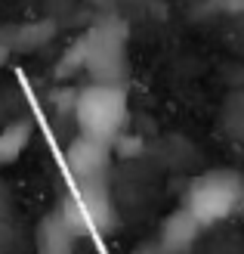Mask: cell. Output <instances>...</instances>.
Here are the masks:
<instances>
[{
	"instance_id": "7",
	"label": "cell",
	"mask_w": 244,
	"mask_h": 254,
	"mask_svg": "<svg viewBox=\"0 0 244 254\" xmlns=\"http://www.w3.org/2000/svg\"><path fill=\"white\" fill-rule=\"evenodd\" d=\"M74 239L78 236H74L68 217L59 208L49 217L41 220V230H37V254H71Z\"/></svg>"
},
{
	"instance_id": "3",
	"label": "cell",
	"mask_w": 244,
	"mask_h": 254,
	"mask_svg": "<svg viewBox=\"0 0 244 254\" xmlns=\"http://www.w3.org/2000/svg\"><path fill=\"white\" fill-rule=\"evenodd\" d=\"M87 41V74L96 84H121L127 74V28L121 19H99L84 34Z\"/></svg>"
},
{
	"instance_id": "8",
	"label": "cell",
	"mask_w": 244,
	"mask_h": 254,
	"mask_svg": "<svg viewBox=\"0 0 244 254\" xmlns=\"http://www.w3.org/2000/svg\"><path fill=\"white\" fill-rule=\"evenodd\" d=\"M31 133H34V124L28 118L9 121L3 130H0V168H6V164L22 158V152L31 143Z\"/></svg>"
},
{
	"instance_id": "4",
	"label": "cell",
	"mask_w": 244,
	"mask_h": 254,
	"mask_svg": "<svg viewBox=\"0 0 244 254\" xmlns=\"http://www.w3.org/2000/svg\"><path fill=\"white\" fill-rule=\"evenodd\" d=\"M74 236H108L118 226V211L108 192V180L96 183H74L71 198L62 205Z\"/></svg>"
},
{
	"instance_id": "1",
	"label": "cell",
	"mask_w": 244,
	"mask_h": 254,
	"mask_svg": "<svg viewBox=\"0 0 244 254\" xmlns=\"http://www.w3.org/2000/svg\"><path fill=\"white\" fill-rule=\"evenodd\" d=\"M74 121L81 136L114 143L127 124V90L124 84H87L74 96Z\"/></svg>"
},
{
	"instance_id": "2",
	"label": "cell",
	"mask_w": 244,
	"mask_h": 254,
	"mask_svg": "<svg viewBox=\"0 0 244 254\" xmlns=\"http://www.w3.org/2000/svg\"><path fill=\"white\" fill-rule=\"evenodd\" d=\"M241 201H244V180L235 171L216 168L192 180L183 205L201 220V226H213L226 220L229 214H235Z\"/></svg>"
},
{
	"instance_id": "6",
	"label": "cell",
	"mask_w": 244,
	"mask_h": 254,
	"mask_svg": "<svg viewBox=\"0 0 244 254\" xmlns=\"http://www.w3.org/2000/svg\"><path fill=\"white\" fill-rule=\"evenodd\" d=\"M201 220L192 214L186 205H179L170 217H167L161 223V236H158V248L164 254H183L189 251L192 245L198 242V236H201Z\"/></svg>"
},
{
	"instance_id": "10",
	"label": "cell",
	"mask_w": 244,
	"mask_h": 254,
	"mask_svg": "<svg viewBox=\"0 0 244 254\" xmlns=\"http://www.w3.org/2000/svg\"><path fill=\"white\" fill-rule=\"evenodd\" d=\"M229 9H244V0H226Z\"/></svg>"
},
{
	"instance_id": "5",
	"label": "cell",
	"mask_w": 244,
	"mask_h": 254,
	"mask_svg": "<svg viewBox=\"0 0 244 254\" xmlns=\"http://www.w3.org/2000/svg\"><path fill=\"white\" fill-rule=\"evenodd\" d=\"M108 168H111V146L99 143L90 136H74L68 149H65V171L74 183H96V180H108Z\"/></svg>"
},
{
	"instance_id": "9",
	"label": "cell",
	"mask_w": 244,
	"mask_h": 254,
	"mask_svg": "<svg viewBox=\"0 0 244 254\" xmlns=\"http://www.w3.org/2000/svg\"><path fill=\"white\" fill-rule=\"evenodd\" d=\"M78 71H87V41H84V34L59 56L56 68H53V74H56L59 81H68V78H74Z\"/></svg>"
}]
</instances>
